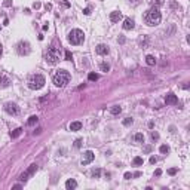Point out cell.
I'll use <instances>...</instances> for the list:
<instances>
[{
    "instance_id": "6da1fadb",
    "label": "cell",
    "mask_w": 190,
    "mask_h": 190,
    "mask_svg": "<svg viewBox=\"0 0 190 190\" xmlns=\"http://www.w3.org/2000/svg\"><path fill=\"white\" fill-rule=\"evenodd\" d=\"M160 20H162V15H160V11H159L156 6L150 8V9L144 14V21H146V24L150 25V27L157 25V24L160 22Z\"/></svg>"
},
{
    "instance_id": "7a4b0ae2",
    "label": "cell",
    "mask_w": 190,
    "mask_h": 190,
    "mask_svg": "<svg viewBox=\"0 0 190 190\" xmlns=\"http://www.w3.org/2000/svg\"><path fill=\"white\" fill-rule=\"evenodd\" d=\"M45 59H46V62H48V64H51V65L58 64V62H59V59H61L59 49H58V48H55V46L49 48V49L46 51V54H45Z\"/></svg>"
},
{
    "instance_id": "3957f363",
    "label": "cell",
    "mask_w": 190,
    "mask_h": 190,
    "mask_svg": "<svg viewBox=\"0 0 190 190\" xmlns=\"http://www.w3.org/2000/svg\"><path fill=\"white\" fill-rule=\"evenodd\" d=\"M68 82H70V73L65 71V70H59V71H57V74L54 76V83H55V86H58V88H64Z\"/></svg>"
},
{
    "instance_id": "277c9868",
    "label": "cell",
    "mask_w": 190,
    "mask_h": 190,
    "mask_svg": "<svg viewBox=\"0 0 190 190\" xmlns=\"http://www.w3.org/2000/svg\"><path fill=\"white\" fill-rule=\"evenodd\" d=\"M45 83H46V80H45V77L42 74H33L28 79V88L30 89H34V91L42 89L45 86Z\"/></svg>"
},
{
    "instance_id": "5b68a950",
    "label": "cell",
    "mask_w": 190,
    "mask_h": 190,
    "mask_svg": "<svg viewBox=\"0 0 190 190\" xmlns=\"http://www.w3.org/2000/svg\"><path fill=\"white\" fill-rule=\"evenodd\" d=\"M83 40H85V34H83L82 30L74 28V30H71V31L68 33V42H70L71 45H80Z\"/></svg>"
},
{
    "instance_id": "8992f818",
    "label": "cell",
    "mask_w": 190,
    "mask_h": 190,
    "mask_svg": "<svg viewBox=\"0 0 190 190\" xmlns=\"http://www.w3.org/2000/svg\"><path fill=\"white\" fill-rule=\"evenodd\" d=\"M17 51H18L20 55H28V54H30V43L21 40V42L17 45Z\"/></svg>"
},
{
    "instance_id": "52a82bcc",
    "label": "cell",
    "mask_w": 190,
    "mask_h": 190,
    "mask_svg": "<svg viewBox=\"0 0 190 190\" xmlns=\"http://www.w3.org/2000/svg\"><path fill=\"white\" fill-rule=\"evenodd\" d=\"M5 112H6L8 115L15 116V115L20 113V107H18L15 103H6V104H5Z\"/></svg>"
},
{
    "instance_id": "ba28073f",
    "label": "cell",
    "mask_w": 190,
    "mask_h": 190,
    "mask_svg": "<svg viewBox=\"0 0 190 190\" xmlns=\"http://www.w3.org/2000/svg\"><path fill=\"white\" fill-rule=\"evenodd\" d=\"M94 157H95L94 152L88 150V152H85V153H83V157H82V163H83V165H88V163H91V162L94 160Z\"/></svg>"
},
{
    "instance_id": "9c48e42d",
    "label": "cell",
    "mask_w": 190,
    "mask_h": 190,
    "mask_svg": "<svg viewBox=\"0 0 190 190\" xmlns=\"http://www.w3.org/2000/svg\"><path fill=\"white\" fill-rule=\"evenodd\" d=\"M36 169H37V166H36V165H31V166H30V168H28V169H27L24 174H21L20 180H21L22 183H24V181H27V180H28V177H30V175H31V174H33Z\"/></svg>"
},
{
    "instance_id": "30bf717a",
    "label": "cell",
    "mask_w": 190,
    "mask_h": 190,
    "mask_svg": "<svg viewBox=\"0 0 190 190\" xmlns=\"http://www.w3.org/2000/svg\"><path fill=\"white\" fill-rule=\"evenodd\" d=\"M165 103H166V104H171V106L177 104V103H178L177 95H175V94H172V92H169V94L166 95V97H165Z\"/></svg>"
},
{
    "instance_id": "8fae6325",
    "label": "cell",
    "mask_w": 190,
    "mask_h": 190,
    "mask_svg": "<svg viewBox=\"0 0 190 190\" xmlns=\"http://www.w3.org/2000/svg\"><path fill=\"white\" fill-rule=\"evenodd\" d=\"M97 54H98V55H107V54H109V46H107V45H103V43L98 45V46H97Z\"/></svg>"
},
{
    "instance_id": "7c38bea8",
    "label": "cell",
    "mask_w": 190,
    "mask_h": 190,
    "mask_svg": "<svg viewBox=\"0 0 190 190\" xmlns=\"http://www.w3.org/2000/svg\"><path fill=\"white\" fill-rule=\"evenodd\" d=\"M135 27V22H134V20H131V18H126L125 21H123V28L125 30H132Z\"/></svg>"
},
{
    "instance_id": "4fadbf2b",
    "label": "cell",
    "mask_w": 190,
    "mask_h": 190,
    "mask_svg": "<svg viewBox=\"0 0 190 190\" xmlns=\"http://www.w3.org/2000/svg\"><path fill=\"white\" fill-rule=\"evenodd\" d=\"M119 20H122V14H120V12L115 11V12L110 14V21H112V22H117Z\"/></svg>"
},
{
    "instance_id": "5bb4252c",
    "label": "cell",
    "mask_w": 190,
    "mask_h": 190,
    "mask_svg": "<svg viewBox=\"0 0 190 190\" xmlns=\"http://www.w3.org/2000/svg\"><path fill=\"white\" fill-rule=\"evenodd\" d=\"M77 187V183H76V180H67V183H65V189H68V190H73V189H76Z\"/></svg>"
},
{
    "instance_id": "9a60e30c",
    "label": "cell",
    "mask_w": 190,
    "mask_h": 190,
    "mask_svg": "<svg viewBox=\"0 0 190 190\" xmlns=\"http://www.w3.org/2000/svg\"><path fill=\"white\" fill-rule=\"evenodd\" d=\"M82 129V123L80 122H71L70 123V131H79Z\"/></svg>"
},
{
    "instance_id": "2e32d148",
    "label": "cell",
    "mask_w": 190,
    "mask_h": 190,
    "mask_svg": "<svg viewBox=\"0 0 190 190\" xmlns=\"http://www.w3.org/2000/svg\"><path fill=\"white\" fill-rule=\"evenodd\" d=\"M9 79L8 77H5V76H2L0 77V88H6V86H9Z\"/></svg>"
},
{
    "instance_id": "e0dca14e",
    "label": "cell",
    "mask_w": 190,
    "mask_h": 190,
    "mask_svg": "<svg viewBox=\"0 0 190 190\" xmlns=\"http://www.w3.org/2000/svg\"><path fill=\"white\" fill-rule=\"evenodd\" d=\"M120 112H122V107H120V106H113V107L110 109V113H112L113 116H117Z\"/></svg>"
},
{
    "instance_id": "ac0fdd59",
    "label": "cell",
    "mask_w": 190,
    "mask_h": 190,
    "mask_svg": "<svg viewBox=\"0 0 190 190\" xmlns=\"http://www.w3.org/2000/svg\"><path fill=\"white\" fill-rule=\"evenodd\" d=\"M146 62H147L149 65H154V64H156V59H154L153 55H147V57H146Z\"/></svg>"
},
{
    "instance_id": "d6986e66",
    "label": "cell",
    "mask_w": 190,
    "mask_h": 190,
    "mask_svg": "<svg viewBox=\"0 0 190 190\" xmlns=\"http://www.w3.org/2000/svg\"><path fill=\"white\" fill-rule=\"evenodd\" d=\"M100 70H101V71H104V73H107V71L110 70V64H107V62H101V64H100Z\"/></svg>"
},
{
    "instance_id": "ffe728a7",
    "label": "cell",
    "mask_w": 190,
    "mask_h": 190,
    "mask_svg": "<svg viewBox=\"0 0 190 190\" xmlns=\"http://www.w3.org/2000/svg\"><path fill=\"white\" fill-rule=\"evenodd\" d=\"M21 134H22V129H21V128H17L14 132H11V137H12V138H18Z\"/></svg>"
},
{
    "instance_id": "44dd1931",
    "label": "cell",
    "mask_w": 190,
    "mask_h": 190,
    "mask_svg": "<svg viewBox=\"0 0 190 190\" xmlns=\"http://www.w3.org/2000/svg\"><path fill=\"white\" fill-rule=\"evenodd\" d=\"M134 140H135L137 143H144V135L138 132V134H135V135H134Z\"/></svg>"
},
{
    "instance_id": "7402d4cb",
    "label": "cell",
    "mask_w": 190,
    "mask_h": 190,
    "mask_svg": "<svg viewBox=\"0 0 190 190\" xmlns=\"http://www.w3.org/2000/svg\"><path fill=\"white\" fill-rule=\"evenodd\" d=\"M37 120H39V119H37V116H31V117L28 119V122H27V123H28L30 126H33L34 123H37Z\"/></svg>"
},
{
    "instance_id": "603a6c76",
    "label": "cell",
    "mask_w": 190,
    "mask_h": 190,
    "mask_svg": "<svg viewBox=\"0 0 190 190\" xmlns=\"http://www.w3.org/2000/svg\"><path fill=\"white\" fill-rule=\"evenodd\" d=\"M143 157H140V156H137V157H134V160H132V163L134 165H143Z\"/></svg>"
},
{
    "instance_id": "cb8c5ba5",
    "label": "cell",
    "mask_w": 190,
    "mask_h": 190,
    "mask_svg": "<svg viewBox=\"0 0 190 190\" xmlns=\"http://www.w3.org/2000/svg\"><path fill=\"white\" fill-rule=\"evenodd\" d=\"M149 3H150L152 6H154V5H156V8H157V6H160V5H162V0H149Z\"/></svg>"
},
{
    "instance_id": "d4e9b609",
    "label": "cell",
    "mask_w": 190,
    "mask_h": 190,
    "mask_svg": "<svg viewBox=\"0 0 190 190\" xmlns=\"http://www.w3.org/2000/svg\"><path fill=\"white\" fill-rule=\"evenodd\" d=\"M88 79H89V80H92V82H94V80H98V74H97V73H89Z\"/></svg>"
},
{
    "instance_id": "484cf974",
    "label": "cell",
    "mask_w": 190,
    "mask_h": 190,
    "mask_svg": "<svg viewBox=\"0 0 190 190\" xmlns=\"http://www.w3.org/2000/svg\"><path fill=\"white\" fill-rule=\"evenodd\" d=\"M159 150H160V153H162V154L169 153V147H168V146H160V149H159Z\"/></svg>"
},
{
    "instance_id": "4316f807",
    "label": "cell",
    "mask_w": 190,
    "mask_h": 190,
    "mask_svg": "<svg viewBox=\"0 0 190 190\" xmlns=\"http://www.w3.org/2000/svg\"><path fill=\"white\" fill-rule=\"evenodd\" d=\"M100 174H101V171H100V169H94V171H92V177H94V178H98V177H100Z\"/></svg>"
},
{
    "instance_id": "83f0119b",
    "label": "cell",
    "mask_w": 190,
    "mask_h": 190,
    "mask_svg": "<svg viewBox=\"0 0 190 190\" xmlns=\"http://www.w3.org/2000/svg\"><path fill=\"white\" fill-rule=\"evenodd\" d=\"M123 125H125V126H129V125H132V117H126V119L123 120Z\"/></svg>"
},
{
    "instance_id": "f1b7e54d",
    "label": "cell",
    "mask_w": 190,
    "mask_h": 190,
    "mask_svg": "<svg viewBox=\"0 0 190 190\" xmlns=\"http://www.w3.org/2000/svg\"><path fill=\"white\" fill-rule=\"evenodd\" d=\"M82 143H83V140H82V138H77V140L74 141V147H76V149H79V147L82 146Z\"/></svg>"
},
{
    "instance_id": "f546056e",
    "label": "cell",
    "mask_w": 190,
    "mask_h": 190,
    "mask_svg": "<svg viewBox=\"0 0 190 190\" xmlns=\"http://www.w3.org/2000/svg\"><path fill=\"white\" fill-rule=\"evenodd\" d=\"M150 137H152V140L154 141V140H157V138H159V134H157V132H152V134H150Z\"/></svg>"
},
{
    "instance_id": "4dcf8cb0",
    "label": "cell",
    "mask_w": 190,
    "mask_h": 190,
    "mask_svg": "<svg viewBox=\"0 0 190 190\" xmlns=\"http://www.w3.org/2000/svg\"><path fill=\"white\" fill-rule=\"evenodd\" d=\"M65 59H68V61H70V59H73V55H71V54H70L68 51L65 52Z\"/></svg>"
},
{
    "instance_id": "1f68e13d",
    "label": "cell",
    "mask_w": 190,
    "mask_h": 190,
    "mask_svg": "<svg viewBox=\"0 0 190 190\" xmlns=\"http://www.w3.org/2000/svg\"><path fill=\"white\" fill-rule=\"evenodd\" d=\"M156 162H157V159H156L154 156H152V157H150V163H152V165H154Z\"/></svg>"
},
{
    "instance_id": "d6a6232c",
    "label": "cell",
    "mask_w": 190,
    "mask_h": 190,
    "mask_svg": "<svg viewBox=\"0 0 190 190\" xmlns=\"http://www.w3.org/2000/svg\"><path fill=\"white\" fill-rule=\"evenodd\" d=\"M125 178H126V180H131V178H132V174H129V172H125Z\"/></svg>"
},
{
    "instance_id": "836d02e7",
    "label": "cell",
    "mask_w": 190,
    "mask_h": 190,
    "mask_svg": "<svg viewBox=\"0 0 190 190\" xmlns=\"http://www.w3.org/2000/svg\"><path fill=\"white\" fill-rule=\"evenodd\" d=\"M168 172H169V174H171V175H174V174H175V172H177V169H175V168H171V169H169V171H168Z\"/></svg>"
},
{
    "instance_id": "e575fe53",
    "label": "cell",
    "mask_w": 190,
    "mask_h": 190,
    "mask_svg": "<svg viewBox=\"0 0 190 190\" xmlns=\"http://www.w3.org/2000/svg\"><path fill=\"white\" fill-rule=\"evenodd\" d=\"M62 5H64L65 8H68V6H70V3H68V0H62Z\"/></svg>"
},
{
    "instance_id": "d590c367",
    "label": "cell",
    "mask_w": 190,
    "mask_h": 190,
    "mask_svg": "<svg viewBox=\"0 0 190 190\" xmlns=\"http://www.w3.org/2000/svg\"><path fill=\"white\" fill-rule=\"evenodd\" d=\"M83 14H85V15H89V14H91V9H89V8H86V9L83 11Z\"/></svg>"
},
{
    "instance_id": "8d00e7d4",
    "label": "cell",
    "mask_w": 190,
    "mask_h": 190,
    "mask_svg": "<svg viewBox=\"0 0 190 190\" xmlns=\"http://www.w3.org/2000/svg\"><path fill=\"white\" fill-rule=\"evenodd\" d=\"M160 174H162V171H160V169H156V172H154V175H156V177H159Z\"/></svg>"
},
{
    "instance_id": "74e56055",
    "label": "cell",
    "mask_w": 190,
    "mask_h": 190,
    "mask_svg": "<svg viewBox=\"0 0 190 190\" xmlns=\"http://www.w3.org/2000/svg\"><path fill=\"white\" fill-rule=\"evenodd\" d=\"M129 2H131V3H132V5H137V3H138V2H140V0H129Z\"/></svg>"
},
{
    "instance_id": "f35d334b",
    "label": "cell",
    "mask_w": 190,
    "mask_h": 190,
    "mask_svg": "<svg viewBox=\"0 0 190 190\" xmlns=\"http://www.w3.org/2000/svg\"><path fill=\"white\" fill-rule=\"evenodd\" d=\"M2 54H3V48H2V45H0V58H2Z\"/></svg>"
}]
</instances>
